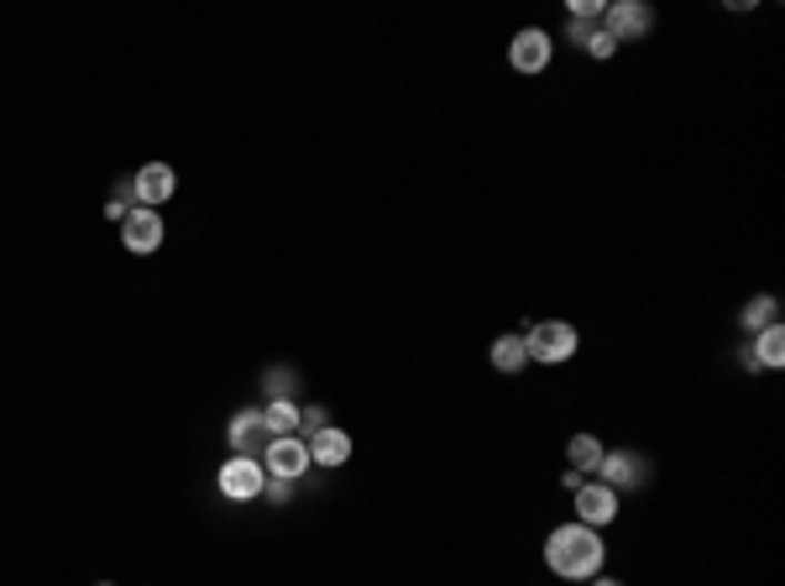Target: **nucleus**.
Listing matches in <instances>:
<instances>
[{
    "label": "nucleus",
    "mask_w": 785,
    "mask_h": 586,
    "mask_svg": "<svg viewBox=\"0 0 785 586\" xmlns=\"http://www.w3.org/2000/svg\"><path fill=\"white\" fill-rule=\"evenodd\" d=\"M293 383H299V377H293L289 366H273V372H268V403H273V398H293Z\"/></svg>",
    "instance_id": "nucleus-19"
},
{
    "label": "nucleus",
    "mask_w": 785,
    "mask_h": 586,
    "mask_svg": "<svg viewBox=\"0 0 785 586\" xmlns=\"http://www.w3.org/2000/svg\"><path fill=\"white\" fill-rule=\"evenodd\" d=\"M179 194V173L168 163H142L137 168V179H131V200H137V210H158V204H168Z\"/></svg>",
    "instance_id": "nucleus-4"
},
{
    "label": "nucleus",
    "mask_w": 785,
    "mask_h": 586,
    "mask_svg": "<svg viewBox=\"0 0 785 586\" xmlns=\"http://www.w3.org/2000/svg\"><path fill=\"white\" fill-rule=\"evenodd\" d=\"M314 461H310V445L299 435H289V440H273L268 451H262V472L268 476H283V482H299V476L310 472Z\"/></svg>",
    "instance_id": "nucleus-5"
},
{
    "label": "nucleus",
    "mask_w": 785,
    "mask_h": 586,
    "mask_svg": "<svg viewBox=\"0 0 785 586\" xmlns=\"http://www.w3.org/2000/svg\"><path fill=\"white\" fill-rule=\"evenodd\" d=\"M262 493L273 497V503H289V497H293V482H283V476H268V487H262Z\"/></svg>",
    "instance_id": "nucleus-22"
},
{
    "label": "nucleus",
    "mask_w": 785,
    "mask_h": 586,
    "mask_svg": "<svg viewBox=\"0 0 785 586\" xmlns=\"http://www.w3.org/2000/svg\"><path fill=\"white\" fill-rule=\"evenodd\" d=\"M603 32L613 37V42H634V37H644L650 27H655V11L644 6V0H618V6H603Z\"/></svg>",
    "instance_id": "nucleus-6"
},
{
    "label": "nucleus",
    "mask_w": 785,
    "mask_h": 586,
    "mask_svg": "<svg viewBox=\"0 0 785 586\" xmlns=\"http://www.w3.org/2000/svg\"><path fill=\"white\" fill-rule=\"evenodd\" d=\"M487 356H493V366H497V372H503V377H513V372H524V366H530V351H524V335H497Z\"/></svg>",
    "instance_id": "nucleus-13"
},
{
    "label": "nucleus",
    "mask_w": 785,
    "mask_h": 586,
    "mask_svg": "<svg viewBox=\"0 0 785 586\" xmlns=\"http://www.w3.org/2000/svg\"><path fill=\"white\" fill-rule=\"evenodd\" d=\"M754 366H765V372H775V366L785 362V330L781 325H769V330H759V341H754Z\"/></svg>",
    "instance_id": "nucleus-17"
},
{
    "label": "nucleus",
    "mask_w": 785,
    "mask_h": 586,
    "mask_svg": "<svg viewBox=\"0 0 785 586\" xmlns=\"http://www.w3.org/2000/svg\"><path fill=\"white\" fill-rule=\"evenodd\" d=\"M603 487H613V493H623V487H644L650 482V461L634 456V451H613V456H603Z\"/></svg>",
    "instance_id": "nucleus-11"
},
{
    "label": "nucleus",
    "mask_w": 785,
    "mask_h": 586,
    "mask_svg": "<svg viewBox=\"0 0 785 586\" xmlns=\"http://www.w3.org/2000/svg\"><path fill=\"white\" fill-rule=\"evenodd\" d=\"M100 586H110V582H100Z\"/></svg>",
    "instance_id": "nucleus-25"
},
{
    "label": "nucleus",
    "mask_w": 785,
    "mask_h": 586,
    "mask_svg": "<svg viewBox=\"0 0 785 586\" xmlns=\"http://www.w3.org/2000/svg\"><path fill=\"white\" fill-rule=\"evenodd\" d=\"M775 320H781V299H775V293H759V299H754V304H744V314H738V325L749 330V335L769 330Z\"/></svg>",
    "instance_id": "nucleus-16"
},
{
    "label": "nucleus",
    "mask_w": 785,
    "mask_h": 586,
    "mask_svg": "<svg viewBox=\"0 0 785 586\" xmlns=\"http://www.w3.org/2000/svg\"><path fill=\"white\" fill-rule=\"evenodd\" d=\"M304 445H310L314 466H330V472L351 461V435H346V430H335V424H325V430H320V435H310Z\"/></svg>",
    "instance_id": "nucleus-12"
},
{
    "label": "nucleus",
    "mask_w": 785,
    "mask_h": 586,
    "mask_svg": "<svg viewBox=\"0 0 785 586\" xmlns=\"http://www.w3.org/2000/svg\"><path fill=\"white\" fill-rule=\"evenodd\" d=\"M550 53H555V48H550L545 27H524V32L509 42V63L519 73H545L550 69Z\"/></svg>",
    "instance_id": "nucleus-8"
},
{
    "label": "nucleus",
    "mask_w": 785,
    "mask_h": 586,
    "mask_svg": "<svg viewBox=\"0 0 785 586\" xmlns=\"http://www.w3.org/2000/svg\"><path fill=\"white\" fill-rule=\"evenodd\" d=\"M262 420H268V435H273V440L299 435V403H293V398H273L268 408H262Z\"/></svg>",
    "instance_id": "nucleus-15"
},
{
    "label": "nucleus",
    "mask_w": 785,
    "mask_h": 586,
    "mask_svg": "<svg viewBox=\"0 0 785 586\" xmlns=\"http://www.w3.org/2000/svg\"><path fill=\"white\" fill-rule=\"evenodd\" d=\"M105 215H110V220H115V225H121V220H127V215H131V210H127V204H121V200H110V204H105Z\"/></svg>",
    "instance_id": "nucleus-23"
},
{
    "label": "nucleus",
    "mask_w": 785,
    "mask_h": 586,
    "mask_svg": "<svg viewBox=\"0 0 785 586\" xmlns=\"http://www.w3.org/2000/svg\"><path fill=\"white\" fill-rule=\"evenodd\" d=\"M607 560V545L597 539V529L586 524H561V529L545 539V566L561 576V582H597V570Z\"/></svg>",
    "instance_id": "nucleus-1"
},
{
    "label": "nucleus",
    "mask_w": 785,
    "mask_h": 586,
    "mask_svg": "<svg viewBox=\"0 0 785 586\" xmlns=\"http://www.w3.org/2000/svg\"><path fill=\"white\" fill-rule=\"evenodd\" d=\"M592 21V17H603V0H571V21Z\"/></svg>",
    "instance_id": "nucleus-21"
},
{
    "label": "nucleus",
    "mask_w": 785,
    "mask_h": 586,
    "mask_svg": "<svg viewBox=\"0 0 785 586\" xmlns=\"http://www.w3.org/2000/svg\"><path fill=\"white\" fill-rule=\"evenodd\" d=\"M576 346H582V335H576V325L571 320H540V325H530V335H524V351H530V362H571L576 356Z\"/></svg>",
    "instance_id": "nucleus-2"
},
{
    "label": "nucleus",
    "mask_w": 785,
    "mask_h": 586,
    "mask_svg": "<svg viewBox=\"0 0 785 586\" xmlns=\"http://www.w3.org/2000/svg\"><path fill=\"white\" fill-rule=\"evenodd\" d=\"M325 424H330V414H325V408H320V403H310V408H299V430H304V440H310V435H320Z\"/></svg>",
    "instance_id": "nucleus-20"
},
{
    "label": "nucleus",
    "mask_w": 785,
    "mask_h": 586,
    "mask_svg": "<svg viewBox=\"0 0 785 586\" xmlns=\"http://www.w3.org/2000/svg\"><path fill=\"white\" fill-rule=\"evenodd\" d=\"M215 487H220V497H231V503H256L262 487H268V472H262V461L256 456H236V461L220 466Z\"/></svg>",
    "instance_id": "nucleus-3"
},
{
    "label": "nucleus",
    "mask_w": 785,
    "mask_h": 586,
    "mask_svg": "<svg viewBox=\"0 0 785 586\" xmlns=\"http://www.w3.org/2000/svg\"><path fill=\"white\" fill-rule=\"evenodd\" d=\"M603 440L597 435H571V445H566V461H571V472H582V476H592L597 466H603Z\"/></svg>",
    "instance_id": "nucleus-14"
},
{
    "label": "nucleus",
    "mask_w": 785,
    "mask_h": 586,
    "mask_svg": "<svg viewBox=\"0 0 785 586\" xmlns=\"http://www.w3.org/2000/svg\"><path fill=\"white\" fill-rule=\"evenodd\" d=\"M582 53H592V58H613V53H618V42H613V37H607L603 27H586Z\"/></svg>",
    "instance_id": "nucleus-18"
},
{
    "label": "nucleus",
    "mask_w": 785,
    "mask_h": 586,
    "mask_svg": "<svg viewBox=\"0 0 785 586\" xmlns=\"http://www.w3.org/2000/svg\"><path fill=\"white\" fill-rule=\"evenodd\" d=\"M613 513H618V493L613 487H603V482H582L576 487V524L603 529V524H613Z\"/></svg>",
    "instance_id": "nucleus-10"
},
{
    "label": "nucleus",
    "mask_w": 785,
    "mask_h": 586,
    "mask_svg": "<svg viewBox=\"0 0 785 586\" xmlns=\"http://www.w3.org/2000/svg\"><path fill=\"white\" fill-rule=\"evenodd\" d=\"M121 246H127L131 256H152L163 246V215H158V210H131V215L121 220Z\"/></svg>",
    "instance_id": "nucleus-7"
},
{
    "label": "nucleus",
    "mask_w": 785,
    "mask_h": 586,
    "mask_svg": "<svg viewBox=\"0 0 785 586\" xmlns=\"http://www.w3.org/2000/svg\"><path fill=\"white\" fill-rule=\"evenodd\" d=\"M592 586H618V582H592Z\"/></svg>",
    "instance_id": "nucleus-24"
},
{
    "label": "nucleus",
    "mask_w": 785,
    "mask_h": 586,
    "mask_svg": "<svg viewBox=\"0 0 785 586\" xmlns=\"http://www.w3.org/2000/svg\"><path fill=\"white\" fill-rule=\"evenodd\" d=\"M225 440H231V451H236V456H256V461H262V451L273 445L262 408H241L236 420H231V430H225Z\"/></svg>",
    "instance_id": "nucleus-9"
}]
</instances>
